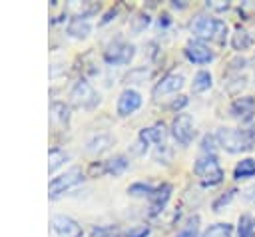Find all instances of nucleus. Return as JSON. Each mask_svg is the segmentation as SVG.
<instances>
[{
    "instance_id": "nucleus-1",
    "label": "nucleus",
    "mask_w": 255,
    "mask_h": 237,
    "mask_svg": "<svg viewBox=\"0 0 255 237\" xmlns=\"http://www.w3.org/2000/svg\"><path fill=\"white\" fill-rule=\"evenodd\" d=\"M217 145H221L229 153L247 151L255 143V129L253 127H221L215 133Z\"/></svg>"
},
{
    "instance_id": "nucleus-2",
    "label": "nucleus",
    "mask_w": 255,
    "mask_h": 237,
    "mask_svg": "<svg viewBox=\"0 0 255 237\" xmlns=\"http://www.w3.org/2000/svg\"><path fill=\"white\" fill-rule=\"evenodd\" d=\"M191 32H193V36H197L201 40H215V42L223 44L225 36H227V24L219 18L197 16L191 22Z\"/></svg>"
},
{
    "instance_id": "nucleus-3",
    "label": "nucleus",
    "mask_w": 255,
    "mask_h": 237,
    "mask_svg": "<svg viewBox=\"0 0 255 237\" xmlns=\"http://www.w3.org/2000/svg\"><path fill=\"white\" fill-rule=\"evenodd\" d=\"M193 173L199 177L203 185H217L223 181V169L213 153H203L195 163H193Z\"/></svg>"
},
{
    "instance_id": "nucleus-4",
    "label": "nucleus",
    "mask_w": 255,
    "mask_h": 237,
    "mask_svg": "<svg viewBox=\"0 0 255 237\" xmlns=\"http://www.w3.org/2000/svg\"><path fill=\"white\" fill-rule=\"evenodd\" d=\"M171 133L181 145H189L193 141V135H195L191 116L189 114H177L171 121Z\"/></svg>"
},
{
    "instance_id": "nucleus-5",
    "label": "nucleus",
    "mask_w": 255,
    "mask_h": 237,
    "mask_svg": "<svg viewBox=\"0 0 255 237\" xmlns=\"http://www.w3.org/2000/svg\"><path fill=\"white\" fill-rule=\"evenodd\" d=\"M84 179V173H82V169L80 167H72V169H68L66 173H62V175H58V177H54L52 181H50V195L52 197H56V195H60V193H64L66 189H70V187H74L76 183H80Z\"/></svg>"
},
{
    "instance_id": "nucleus-6",
    "label": "nucleus",
    "mask_w": 255,
    "mask_h": 237,
    "mask_svg": "<svg viewBox=\"0 0 255 237\" xmlns=\"http://www.w3.org/2000/svg\"><path fill=\"white\" fill-rule=\"evenodd\" d=\"M135 48L131 44H126V42H114L108 46V50L104 52V60L108 64H114V66H120V64H129V60L133 58V52Z\"/></svg>"
},
{
    "instance_id": "nucleus-7",
    "label": "nucleus",
    "mask_w": 255,
    "mask_h": 237,
    "mask_svg": "<svg viewBox=\"0 0 255 237\" xmlns=\"http://www.w3.org/2000/svg\"><path fill=\"white\" fill-rule=\"evenodd\" d=\"M72 100H74L76 106H82V108L90 110L100 102V96L96 94V90L86 80H80L72 90Z\"/></svg>"
},
{
    "instance_id": "nucleus-8",
    "label": "nucleus",
    "mask_w": 255,
    "mask_h": 237,
    "mask_svg": "<svg viewBox=\"0 0 255 237\" xmlns=\"http://www.w3.org/2000/svg\"><path fill=\"white\" fill-rule=\"evenodd\" d=\"M181 86H183V76L179 72H169L153 86L151 94H153V98H159L165 94H175L177 90H181Z\"/></svg>"
},
{
    "instance_id": "nucleus-9",
    "label": "nucleus",
    "mask_w": 255,
    "mask_h": 237,
    "mask_svg": "<svg viewBox=\"0 0 255 237\" xmlns=\"http://www.w3.org/2000/svg\"><path fill=\"white\" fill-rule=\"evenodd\" d=\"M52 229L60 237H82V227L78 225V221H74L72 217H66V215H54Z\"/></svg>"
},
{
    "instance_id": "nucleus-10",
    "label": "nucleus",
    "mask_w": 255,
    "mask_h": 237,
    "mask_svg": "<svg viewBox=\"0 0 255 237\" xmlns=\"http://www.w3.org/2000/svg\"><path fill=\"white\" fill-rule=\"evenodd\" d=\"M141 106V96L135 90H124L118 98V114L120 116H131Z\"/></svg>"
},
{
    "instance_id": "nucleus-11",
    "label": "nucleus",
    "mask_w": 255,
    "mask_h": 237,
    "mask_svg": "<svg viewBox=\"0 0 255 237\" xmlns=\"http://www.w3.org/2000/svg\"><path fill=\"white\" fill-rule=\"evenodd\" d=\"M231 116L241 119V121H251L253 114H255V100L251 96H243V98H237L231 102V108H229Z\"/></svg>"
},
{
    "instance_id": "nucleus-12",
    "label": "nucleus",
    "mask_w": 255,
    "mask_h": 237,
    "mask_svg": "<svg viewBox=\"0 0 255 237\" xmlns=\"http://www.w3.org/2000/svg\"><path fill=\"white\" fill-rule=\"evenodd\" d=\"M183 52H185V58L193 64H209L213 60V52L203 42H189Z\"/></svg>"
},
{
    "instance_id": "nucleus-13",
    "label": "nucleus",
    "mask_w": 255,
    "mask_h": 237,
    "mask_svg": "<svg viewBox=\"0 0 255 237\" xmlns=\"http://www.w3.org/2000/svg\"><path fill=\"white\" fill-rule=\"evenodd\" d=\"M171 185L169 183H161V185H157L155 187V191L151 193V197H149V215H157L161 209H163V205L167 203V199L171 197Z\"/></svg>"
},
{
    "instance_id": "nucleus-14",
    "label": "nucleus",
    "mask_w": 255,
    "mask_h": 237,
    "mask_svg": "<svg viewBox=\"0 0 255 237\" xmlns=\"http://www.w3.org/2000/svg\"><path fill=\"white\" fill-rule=\"evenodd\" d=\"M163 137H165V127H163V123H155V125L143 127V129L139 131V141H141L143 145L159 143Z\"/></svg>"
},
{
    "instance_id": "nucleus-15",
    "label": "nucleus",
    "mask_w": 255,
    "mask_h": 237,
    "mask_svg": "<svg viewBox=\"0 0 255 237\" xmlns=\"http://www.w3.org/2000/svg\"><path fill=\"white\" fill-rule=\"evenodd\" d=\"M90 30H92V26L86 18H72L68 24V34L74 38H86L90 34Z\"/></svg>"
},
{
    "instance_id": "nucleus-16",
    "label": "nucleus",
    "mask_w": 255,
    "mask_h": 237,
    "mask_svg": "<svg viewBox=\"0 0 255 237\" xmlns=\"http://www.w3.org/2000/svg\"><path fill=\"white\" fill-rule=\"evenodd\" d=\"M253 175H255V159H251V157L241 159L233 169L235 179H245V177H253Z\"/></svg>"
},
{
    "instance_id": "nucleus-17",
    "label": "nucleus",
    "mask_w": 255,
    "mask_h": 237,
    "mask_svg": "<svg viewBox=\"0 0 255 237\" xmlns=\"http://www.w3.org/2000/svg\"><path fill=\"white\" fill-rule=\"evenodd\" d=\"M231 46L235 48V50H247V48H251L253 46V38H251V34L247 32V30H243V28H237L235 30V34H233V38H231Z\"/></svg>"
},
{
    "instance_id": "nucleus-18",
    "label": "nucleus",
    "mask_w": 255,
    "mask_h": 237,
    "mask_svg": "<svg viewBox=\"0 0 255 237\" xmlns=\"http://www.w3.org/2000/svg\"><path fill=\"white\" fill-rule=\"evenodd\" d=\"M211 82H213V78H211V74L207 72V70H199L195 76H193V82H191V90L193 92H205V90H209L211 88Z\"/></svg>"
},
{
    "instance_id": "nucleus-19",
    "label": "nucleus",
    "mask_w": 255,
    "mask_h": 237,
    "mask_svg": "<svg viewBox=\"0 0 255 237\" xmlns=\"http://www.w3.org/2000/svg\"><path fill=\"white\" fill-rule=\"evenodd\" d=\"M126 167H128V157H124V155H116V157L104 161V171L110 175H120L122 171H126Z\"/></svg>"
},
{
    "instance_id": "nucleus-20",
    "label": "nucleus",
    "mask_w": 255,
    "mask_h": 237,
    "mask_svg": "<svg viewBox=\"0 0 255 237\" xmlns=\"http://www.w3.org/2000/svg\"><path fill=\"white\" fill-rule=\"evenodd\" d=\"M153 191H155V187L151 183H145V181H137V183H131L128 187V193L133 197H151Z\"/></svg>"
},
{
    "instance_id": "nucleus-21",
    "label": "nucleus",
    "mask_w": 255,
    "mask_h": 237,
    "mask_svg": "<svg viewBox=\"0 0 255 237\" xmlns=\"http://www.w3.org/2000/svg\"><path fill=\"white\" fill-rule=\"evenodd\" d=\"M255 235V221L251 215H243L239 219V227H237V237H253Z\"/></svg>"
},
{
    "instance_id": "nucleus-22",
    "label": "nucleus",
    "mask_w": 255,
    "mask_h": 237,
    "mask_svg": "<svg viewBox=\"0 0 255 237\" xmlns=\"http://www.w3.org/2000/svg\"><path fill=\"white\" fill-rule=\"evenodd\" d=\"M233 233V227L229 223H217V225H211L209 229H205V233L201 237H231Z\"/></svg>"
},
{
    "instance_id": "nucleus-23",
    "label": "nucleus",
    "mask_w": 255,
    "mask_h": 237,
    "mask_svg": "<svg viewBox=\"0 0 255 237\" xmlns=\"http://www.w3.org/2000/svg\"><path fill=\"white\" fill-rule=\"evenodd\" d=\"M149 235V227L147 225H137V227H131L129 231L118 235V237H147Z\"/></svg>"
},
{
    "instance_id": "nucleus-24",
    "label": "nucleus",
    "mask_w": 255,
    "mask_h": 237,
    "mask_svg": "<svg viewBox=\"0 0 255 237\" xmlns=\"http://www.w3.org/2000/svg\"><path fill=\"white\" fill-rule=\"evenodd\" d=\"M108 143H110V137L108 135H100L98 139L88 143V151H102V149L108 147Z\"/></svg>"
},
{
    "instance_id": "nucleus-25",
    "label": "nucleus",
    "mask_w": 255,
    "mask_h": 237,
    "mask_svg": "<svg viewBox=\"0 0 255 237\" xmlns=\"http://www.w3.org/2000/svg\"><path fill=\"white\" fill-rule=\"evenodd\" d=\"M147 24H149V16H147V14H137V16L131 20V30L137 34V32H141Z\"/></svg>"
},
{
    "instance_id": "nucleus-26",
    "label": "nucleus",
    "mask_w": 255,
    "mask_h": 237,
    "mask_svg": "<svg viewBox=\"0 0 255 237\" xmlns=\"http://www.w3.org/2000/svg\"><path fill=\"white\" fill-rule=\"evenodd\" d=\"M66 159H68L66 153H62V151H52V153H50V171H56V167L62 165Z\"/></svg>"
},
{
    "instance_id": "nucleus-27",
    "label": "nucleus",
    "mask_w": 255,
    "mask_h": 237,
    "mask_svg": "<svg viewBox=\"0 0 255 237\" xmlns=\"http://www.w3.org/2000/svg\"><path fill=\"white\" fill-rule=\"evenodd\" d=\"M235 193H237V189H235V187H231V189H229L225 195H221V197H219V199L213 203V209H215V211H219V209H221V205H227V203H229V201L235 197Z\"/></svg>"
},
{
    "instance_id": "nucleus-28",
    "label": "nucleus",
    "mask_w": 255,
    "mask_h": 237,
    "mask_svg": "<svg viewBox=\"0 0 255 237\" xmlns=\"http://www.w3.org/2000/svg\"><path fill=\"white\" fill-rule=\"evenodd\" d=\"M52 112H58V114H56V118H60L62 121H66V119H68V108H66L64 104H60V102L52 104Z\"/></svg>"
},
{
    "instance_id": "nucleus-29",
    "label": "nucleus",
    "mask_w": 255,
    "mask_h": 237,
    "mask_svg": "<svg viewBox=\"0 0 255 237\" xmlns=\"http://www.w3.org/2000/svg\"><path fill=\"white\" fill-rule=\"evenodd\" d=\"M185 104H187V98H185V96H179V100H173V102H171V108H173V110H179V108H183Z\"/></svg>"
},
{
    "instance_id": "nucleus-30",
    "label": "nucleus",
    "mask_w": 255,
    "mask_h": 237,
    "mask_svg": "<svg viewBox=\"0 0 255 237\" xmlns=\"http://www.w3.org/2000/svg\"><path fill=\"white\" fill-rule=\"evenodd\" d=\"M207 8H211V10H227V8H229V4H227V2H223V4H215V2H207Z\"/></svg>"
},
{
    "instance_id": "nucleus-31",
    "label": "nucleus",
    "mask_w": 255,
    "mask_h": 237,
    "mask_svg": "<svg viewBox=\"0 0 255 237\" xmlns=\"http://www.w3.org/2000/svg\"><path fill=\"white\" fill-rule=\"evenodd\" d=\"M116 14H118V10H116V8H112L110 12H106V14H104V18H102V24L110 22V20H112V16H116Z\"/></svg>"
},
{
    "instance_id": "nucleus-32",
    "label": "nucleus",
    "mask_w": 255,
    "mask_h": 237,
    "mask_svg": "<svg viewBox=\"0 0 255 237\" xmlns=\"http://www.w3.org/2000/svg\"><path fill=\"white\" fill-rule=\"evenodd\" d=\"M247 199H249V201H255V187L247 191Z\"/></svg>"
}]
</instances>
